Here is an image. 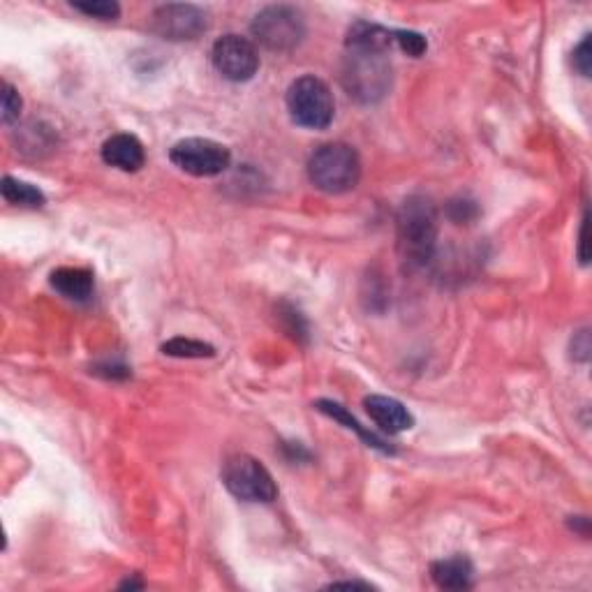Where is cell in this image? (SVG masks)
Wrapping results in <instances>:
<instances>
[{"label": "cell", "instance_id": "603a6c76", "mask_svg": "<svg viewBox=\"0 0 592 592\" xmlns=\"http://www.w3.org/2000/svg\"><path fill=\"white\" fill-rule=\"evenodd\" d=\"M569 350H572V359L574 361H581V364H586V361L590 359V331L588 329H581L574 333L572 338V345H569Z\"/></svg>", "mask_w": 592, "mask_h": 592}, {"label": "cell", "instance_id": "52a82bcc", "mask_svg": "<svg viewBox=\"0 0 592 592\" xmlns=\"http://www.w3.org/2000/svg\"><path fill=\"white\" fill-rule=\"evenodd\" d=\"M169 160L185 174L197 176V179H211V176L227 172L232 165V153L227 146L213 142V139L188 137L172 146Z\"/></svg>", "mask_w": 592, "mask_h": 592}, {"label": "cell", "instance_id": "277c9868", "mask_svg": "<svg viewBox=\"0 0 592 592\" xmlns=\"http://www.w3.org/2000/svg\"><path fill=\"white\" fill-rule=\"evenodd\" d=\"M285 102L292 121L308 130L329 128L336 114V102H333L329 86L313 74L292 81Z\"/></svg>", "mask_w": 592, "mask_h": 592}, {"label": "cell", "instance_id": "30bf717a", "mask_svg": "<svg viewBox=\"0 0 592 592\" xmlns=\"http://www.w3.org/2000/svg\"><path fill=\"white\" fill-rule=\"evenodd\" d=\"M364 407H366L368 417L373 419L375 424L389 435L410 431V428L414 426L412 412L407 410L401 401H396V398L373 394V396L364 398Z\"/></svg>", "mask_w": 592, "mask_h": 592}, {"label": "cell", "instance_id": "d6986e66", "mask_svg": "<svg viewBox=\"0 0 592 592\" xmlns=\"http://www.w3.org/2000/svg\"><path fill=\"white\" fill-rule=\"evenodd\" d=\"M447 216L451 222H456V225H470V222H475L479 216V206L477 202L465 197L451 199L447 204Z\"/></svg>", "mask_w": 592, "mask_h": 592}, {"label": "cell", "instance_id": "7402d4cb", "mask_svg": "<svg viewBox=\"0 0 592 592\" xmlns=\"http://www.w3.org/2000/svg\"><path fill=\"white\" fill-rule=\"evenodd\" d=\"M572 63H574V70L579 72L581 77H590V70H592L590 35H583V40L579 42V47H576L574 54H572Z\"/></svg>", "mask_w": 592, "mask_h": 592}, {"label": "cell", "instance_id": "5bb4252c", "mask_svg": "<svg viewBox=\"0 0 592 592\" xmlns=\"http://www.w3.org/2000/svg\"><path fill=\"white\" fill-rule=\"evenodd\" d=\"M317 410H320L322 414H327V417H331L333 421H338V424H343L347 431L357 433L359 438L368 444V447L382 451V454H394V451H396L394 447H391V444L384 442L380 435H375L373 431H368V428L361 426L357 421V417L347 412L343 405H338L333 401H317Z\"/></svg>", "mask_w": 592, "mask_h": 592}, {"label": "cell", "instance_id": "6da1fadb", "mask_svg": "<svg viewBox=\"0 0 592 592\" xmlns=\"http://www.w3.org/2000/svg\"><path fill=\"white\" fill-rule=\"evenodd\" d=\"M394 31L370 21H357L347 31L345 56L340 63V84L345 93L359 105H375L387 98L394 81L391 68V49Z\"/></svg>", "mask_w": 592, "mask_h": 592}, {"label": "cell", "instance_id": "e0dca14e", "mask_svg": "<svg viewBox=\"0 0 592 592\" xmlns=\"http://www.w3.org/2000/svg\"><path fill=\"white\" fill-rule=\"evenodd\" d=\"M278 317H280V322L285 324V331L290 333L294 340H301V343H306V340H308V322H306V317L299 313V310H296L294 306H290V303H280Z\"/></svg>", "mask_w": 592, "mask_h": 592}, {"label": "cell", "instance_id": "2e32d148", "mask_svg": "<svg viewBox=\"0 0 592 592\" xmlns=\"http://www.w3.org/2000/svg\"><path fill=\"white\" fill-rule=\"evenodd\" d=\"M162 354L176 359H209L216 354L213 345L192 338H172L162 345Z\"/></svg>", "mask_w": 592, "mask_h": 592}, {"label": "cell", "instance_id": "d4e9b609", "mask_svg": "<svg viewBox=\"0 0 592 592\" xmlns=\"http://www.w3.org/2000/svg\"><path fill=\"white\" fill-rule=\"evenodd\" d=\"M329 588H364V590H368L370 583H361V581H336V583H331Z\"/></svg>", "mask_w": 592, "mask_h": 592}, {"label": "cell", "instance_id": "ffe728a7", "mask_svg": "<svg viewBox=\"0 0 592 592\" xmlns=\"http://www.w3.org/2000/svg\"><path fill=\"white\" fill-rule=\"evenodd\" d=\"M21 107H24V102H21L17 88H14L10 81H3V114H0L3 116V123L12 125L14 121H19Z\"/></svg>", "mask_w": 592, "mask_h": 592}, {"label": "cell", "instance_id": "9c48e42d", "mask_svg": "<svg viewBox=\"0 0 592 592\" xmlns=\"http://www.w3.org/2000/svg\"><path fill=\"white\" fill-rule=\"evenodd\" d=\"M211 63L227 81L243 84L250 81L259 70V54L257 47L248 37H241L236 33L222 35L213 42L211 49Z\"/></svg>", "mask_w": 592, "mask_h": 592}, {"label": "cell", "instance_id": "ac0fdd59", "mask_svg": "<svg viewBox=\"0 0 592 592\" xmlns=\"http://www.w3.org/2000/svg\"><path fill=\"white\" fill-rule=\"evenodd\" d=\"M72 7L86 17L100 19V21H111L121 14V5L114 3V0H86V3H72Z\"/></svg>", "mask_w": 592, "mask_h": 592}, {"label": "cell", "instance_id": "9a60e30c", "mask_svg": "<svg viewBox=\"0 0 592 592\" xmlns=\"http://www.w3.org/2000/svg\"><path fill=\"white\" fill-rule=\"evenodd\" d=\"M0 192H3L5 202L14 206H26V209H40L47 202L44 192L33 183L19 181L14 176H5L3 183H0Z\"/></svg>", "mask_w": 592, "mask_h": 592}, {"label": "cell", "instance_id": "44dd1931", "mask_svg": "<svg viewBox=\"0 0 592 592\" xmlns=\"http://www.w3.org/2000/svg\"><path fill=\"white\" fill-rule=\"evenodd\" d=\"M396 37V44L401 47L405 54H410L412 58H419L424 56V51L428 49V42L426 37L421 33H414V31H394Z\"/></svg>", "mask_w": 592, "mask_h": 592}, {"label": "cell", "instance_id": "7a4b0ae2", "mask_svg": "<svg viewBox=\"0 0 592 592\" xmlns=\"http://www.w3.org/2000/svg\"><path fill=\"white\" fill-rule=\"evenodd\" d=\"M440 213L431 197L410 195L396 213V248L410 269H424L435 259Z\"/></svg>", "mask_w": 592, "mask_h": 592}, {"label": "cell", "instance_id": "5b68a950", "mask_svg": "<svg viewBox=\"0 0 592 592\" xmlns=\"http://www.w3.org/2000/svg\"><path fill=\"white\" fill-rule=\"evenodd\" d=\"M250 33L269 51L287 54L306 37V19L294 5H269L255 14Z\"/></svg>", "mask_w": 592, "mask_h": 592}, {"label": "cell", "instance_id": "7c38bea8", "mask_svg": "<svg viewBox=\"0 0 592 592\" xmlns=\"http://www.w3.org/2000/svg\"><path fill=\"white\" fill-rule=\"evenodd\" d=\"M49 283L58 294L74 303L91 301L95 292L93 273L88 269H79V266H61V269L51 273Z\"/></svg>", "mask_w": 592, "mask_h": 592}, {"label": "cell", "instance_id": "cb8c5ba5", "mask_svg": "<svg viewBox=\"0 0 592 592\" xmlns=\"http://www.w3.org/2000/svg\"><path fill=\"white\" fill-rule=\"evenodd\" d=\"M586 232H588V211L583 213V220H581V227H579V259H581V264H588Z\"/></svg>", "mask_w": 592, "mask_h": 592}, {"label": "cell", "instance_id": "3957f363", "mask_svg": "<svg viewBox=\"0 0 592 592\" xmlns=\"http://www.w3.org/2000/svg\"><path fill=\"white\" fill-rule=\"evenodd\" d=\"M308 179L327 195H343L359 185L361 158L357 148L343 142L322 144L308 160Z\"/></svg>", "mask_w": 592, "mask_h": 592}, {"label": "cell", "instance_id": "ba28073f", "mask_svg": "<svg viewBox=\"0 0 592 592\" xmlns=\"http://www.w3.org/2000/svg\"><path fill=\"white\" fill-rule=\"evenodd\" d=\"M151 31L169 42H190L209 31V14L190 3H169L155 7Z\"/></svg>", "mask_w": 592, "mask_h": 592}, {"label": "cell", "instance_id": "8fae6325", "mask_svg": "<svg viewBox=\"0 0 592 592\" xmlns=\"http://www.w3.org/2000/svg\"><path fill=\"white\" fill-rule=\"evenodd\" d=\"M102 160H105L109 167L121 169V172H139L146 162L144 144L139 142L135 135L121 132V135L109 137L107 142L102 144Z\"/></svg>", "mask_w": 592, "mask_h": 592}, {"label": "cell", "instance_id": "8992f818", "mask_svg": "<svg viewBox=\"0 0 592 592\" xmlns=\"http://www.w3.org/2000/svg\"><path fill=\"white\" fill-rule=\"evenodd\" d=\"M222 484L236 500L264 502L269 505L278 498V484L262 461L248 454L229 456L222 465Z\"/></svg>", "mask_w": 592, "mask_h": 592}, {"label": "cell", "instance_id": "4fadbf2b", "mask_svg": "<svg viewBox=\"0 0 592 592\" xmlns=\"http://www.w3.org/2000/svg\"><path fill=\"white\" fill-rule=\"evenodd\" d=\"M431 576L435 586L442 590H468L472 588L475 567H472L470 558H465V555H451V558L433 562Z\"/></svg>", "mask_w": 592, "mask_h": 592}]
</instances>
